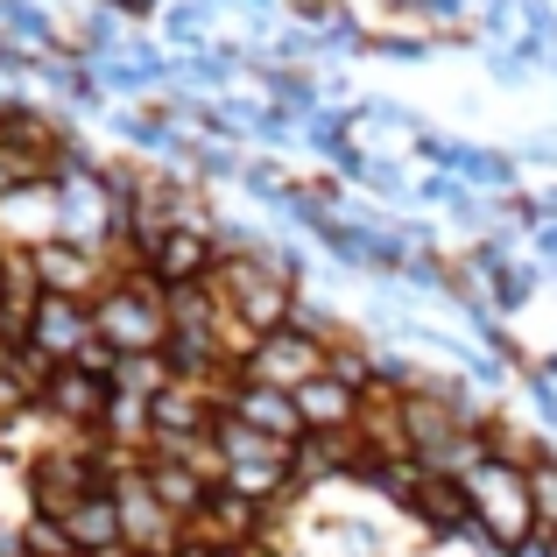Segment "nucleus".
<instances>
[{
	"label": "nucleus",
	"mask_w": 557,
	"mask_h": 557,
	"mask_svg": "<svg viewBox=\"0 0 557 557\" xmlns=\"http://www.w3.org/2000/svg\"><path fill=\"white\" fill-rule=\"evenodd\" d=\"M99 557H127V550H99Z\"/></svg>",
	"instance_id": "obj_16"
},
{
	"label": "nucleus",
	"mask_w": 557,
	"mask_h": 557,
	"mask_svg": "<svg viewBox=\"0 0 557 557\" xmlns=\"http://www.w3.org/2000/svg\"><path fill=\"white\" fill-rule=\"evenodd\" d=\"M107 8H113V14H135V22H141V14H156V0H107Z\"/></svg>",
	"instance_id": "obj_15"
},
{
	"label": "nucleus",
	"mask_w": 557,
	"mask_h": 557,
	"mask_svg": "<svg viewBox=\"0 0 557 557\" xmlns=\"http://www.w3.org/2000/svg\"><path fill=\"white\" fill-rule=\"evenodd\" d=\"M107 487H113V502H121V544H127V557H184V522L149 494L141 466L113 473Z\"/></svg>",
	"instance_id": "obj_4"
},
{
	"label": "nucleus",
	"mask_w": 557,
	"mask_h": 557,
	"mask_svg": "<svg viewBox=\"0 0 557 557\" xmlns=\"http://www.w3.org/2000/svg\"><path fill=\"white\" fill-rule=\"evenodd\" d=\"M297 417H304V437H346L360 423V388L318 374V381H304V388H297Z\"/></svg>",
	"instance_id": "obj_12"
},
{
	"label": "nucleus",
	"mask_w": 557,
	"mask_h": 557,
	"mask_svg": "<svg viewBox=\"0 0 557 557\" xmlns=\"http://www.w3.org/2000/svg\"><path fill=\"white\" fill-rule=\"evenodd\" d=\"M107 403H113V381L92 374V368H57L50 388L36 395V409L50 417L57 437H92L99 417H107Z\"/></svg>",
	"instance_id": "obj_7"
},
{
	"label": "nucleus",
	"mask_w": 557,
	"mask_h": 557,
	"mask_svg": "<svg viewBox=\"0 0 557 557\" xmlns=\"http://www.w3.org/2000/svg\"><path fill=\"white\" fill-rule=\"evenodd\" d=\"M28 269H36V283H42V297H78V304H92L99 289L113 283V255H99V247H78V240H42V247H28Z\"/></svg>",
	"instance_id": "obj_6"
},
{
	"label": "nucleus",
	"mask_w": 557,
	"mask_h": 557,
	"mask_svg": "<svg viewBox=\"0 0 557 557\" xmlns=\"http://www.w3.org/2000/svg\"><path fill=\"white\" fill-rule=\"evenodd\" d=\"M141 269L156 275L163 289H190V283H212L219 269V233H198V226H170L163 240L149 247V261Z\"/></svg>",
	"instance_id": "obj_9"
},
{
	"label": "nucleus",
	"mask_w": 557,
	"mask_h": 557,
	"mask_svg": "<svg viewBox=\"0 0 557 557\" xmlns=\"http://www.w3.org/2000/svg\"><path fill=\"white\" fill-rule=\"evenodd\" d=\"M226 417H240L247 431L275 437V445H297V437H304V417H297V395H289V388H261V381H240V388H233Z\"/></svg>",
	"instance_id": "obj_10"
},
{
	"label": "nucleus",
	"mask_w": 557,
	"mask_h": 557,
	"mask_svg": "<svg viewBox=\"0 0 557 557\" xmlns=\"http://www.w3.org/2000/svg\"><path fill=\"white\" fill-rule=\"evenodd\" d=\"M92 325L113 354H163L170 346V289L149 269H113V283L92 297Z\"/></svg>",
	"instance_id": "obj_1"
},
{
	"label": "nucleus",
	"mask_w": 557,
	"mask_h": 557,
	"mask_svg": "<svg viewBox=\"0 0 557 557\" xmlns=\"http://www.w3.org/2000/svg\"><path fill=\"white\" fill-rule=\"evenodd\" d=\"M409 522H417L431 544H445V536H466V530H473V502H466V480L431 473V480L417 487V502H409Z\"/></svg>",
	"instance_id": "obj_11"
},
{
	"label": "nucleus",
	"mask_w": 557,
	"mask_h": 557,
	"mask_svg": "<svg viewBox=\"0 0 557 557\" xmlns=\"http://www.w3.org/2000/svg\"><path fill=\"white\" fill-rule=\"evenodd\" d=\"M99 487H107V466H99L92 437H50V445L22 466V494H28L36 516H71V508Z\"/></svg>",
	"instance_id": "obj_3"
},
{
	"label": "nucleus",
	"mask_w": 557,
	"mask_h": 557,
	"mask_svg": "<svg viewBox=\"0 0 557 557\" xmlns=\"http://www.w3.org/2000/svg\"><path fill=\"white\" fill-rule=\"evenodd\" d=\"M64 522V536H71V557H99V550H127L121 544V502H113V487H99V494H85L71 516H57Z\"/></svg>",
	"instance_id": "obj_13"
},
{
	"label": "nucleus",
	"mask_w": 557,
	"mask_h": 557,
	"mask_svg": "<svg viewBox=\"0 0 557 557\" xmlns=\"http://www.w3.org/2000/svg\"><path fill=\"white\" fill-rule=\"evenodd\" d=\"M466 502H473V530L494 550H522L544 530V502H536V480L508 459H487L466 473Z\"/></svg>",
	"instance_id": "obj_2"
},
{
	"label": "nucleus",
	"mask_w": 557,
	"mask_h": 557,
	"mask_svg": "<svg viewBox=\"0 0 557 557\" xmlns=\"http://www.w3.org/2000/svg\"><path fill=\"white\" fill-rule=\"evenodd\" d=\"M14 536H22V557H71V536H64V522H57V516H36V508H22Z\"/></svg>",
	"instance_id": "obj_14"
},
{
	"label": "nucleus",
	"mask_w": 557,
	"mask_h": 557,
	"mask_svg": "<svg viewBox=\"0 0 557 557\" xmlns=\"http://www.w3.org/2000/svg\"><path fill=\"white\" fill-rule=\"evenodd\" d=\"M92 339H99L92 304H78V297H42L36 318H28V346H36L42 360H57V368H71Z\"/></svg>",
	"instance_id": "obj_8"
},
{
	"label": "nucleus",
	"mask_w": 557,
	"mask_h": 557,
	"mask_svg": "<svg viewBox=\"0 0 557 557\" xmlns=\"http://www.w3.org/2000/svg\"><path fill=\"white\" fill-rule=\"evenodd\" d=\"M318 374H325V346H318L311 332H297V325L261 332V339L247 346V360H240V381H261V388H289V395H297L304 381H318Z\"/></svg>",
	"instance_id": "obj_5"
}]
</instances>
